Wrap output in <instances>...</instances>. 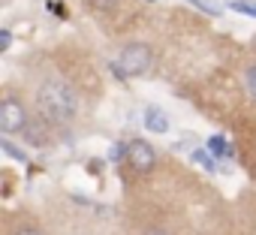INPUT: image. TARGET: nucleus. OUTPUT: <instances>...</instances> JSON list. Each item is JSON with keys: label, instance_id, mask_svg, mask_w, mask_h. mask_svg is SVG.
I'll list each match as a JSON object with an SVG mask.
<instances>
[{"label": "nucleus", "instance_id": "1", "mask_svg": "<svg viewBox=\"0 0 256 235\" xmlns=\"http://www.w3.org/2000/svg\"><path fill=\"white\" fill-rule=\"evenodd\" d=\"M36 106L48 124H70L78 108V96L66 82H46L36 90Z\"/></svg>", "mask_w": 256, "mask_h": 235}, {"label": "nucleus", "instance_id": "2", "mask_svg": "<svg viewBox=\"0 0 256 235\" xmlns=\"http://www.w3.org/2000/svg\"><path fill=\"white\" fill-rule=\"evenodd\" d=\"M114 70L120 76H145L151 70V48L145 42H130L120 52V60Z\"/></svg>", "mask_w": 256, "mask_h": 235}, {"label": "nucleus", "instance_id": "3", "mask_svg": "<svg viewBox=\"0 0 256 235\" xmlns=\"http://www.w3.org/2000/svg\"><path fill=\"white\" fill-rule=\"evenodd\" d=\"M28 127V112L18 100H4L0 102V130L4 133H18Z\"/></svg>", "mask_w": 256, "mask_h": 235}, {"label": "nucleus", "instance_id": "4", "mask_svg": "<svg viewBox=\"0 0 256 235\" xmlns=\"http://www.w3.org/2000/svg\"><path fill=\"white\" fill-rule=\"evenodd\" d=\"M126 163H130L136 172H151L154 163H157V154H154V148L145 139H133L130 145H126Z\"/></svg>", "mask_w": 256, "mask_h": 235}, {"label": "nucleus", "instance_id": "5", "mask_svg": "<svg viewBox=\"0 0 256 235\" xmlns=\"http://www.w3.org/2000/svg\"><path fill=\"white\" fill-rule=\"evenodd\" d=\"M145 127H148L151 133H166V130H169L166 112H160L157 106H148V108H145Z\"/></svg>", "mask_w": 256, "mask_h": 235}, {"label": "nucleus", "instance_id": "6", "mask_svg": "<svg viewBox=\"0 0 256 235\" xmlns=\"http://www.w3.org/2000/svg\"><path fill=\"white\" fill-rule=\"evenodd\" d=\"M229 10H232V12H241V16H247V18H256V0H232Z\"/></svg>", "mask_w": 256, "mask_h": 235}, {"label": "nucleus", "instance_id": "7", "mask_svg": "<svg viewBox=\"0 0 256 235\" xmlns=\"http://www.w3.org/2000/svg\"><path fill=\"white\" fill-rule=\"evenodd\" d=\"M208 148H211L217 157H229V154H232V148L226 145V139H223V136H211V139H208Z\"/></svg>", "mask_w": 256, "mask_h": 235}, {"label": "nucleus", "instance_id": "8", "mask_svg": "<svg viewBox=\"0 0 256 235\" xmlns=\"http://www.w3.org/2000/svg\"><path fill=\"white\" fill-rule=\"evenodd\" d=\"M193 6H199L202 12H208V16H220V4H208V0H190Z\"/></svg>", "mask_w": 256, "mask_h": 235}, {"label": "nucleus", "instance_id": "9", "mask_svg": "<svg viewBox=\"0 0 256 235\" xmlns=\"http://www.w3.org/2000/svg\"><path fill=\"white\" fill-rule=\"evenodd\" d=\"M193 160H196L202 169H214V160L208 157V151H193Z\"/></svg>", "mask_w": 256, "mask_h": 235}, {"label": "nucleus", "instance_id": "10", "mask_svg": "<svg viewBox=\"0 0 256 235\" xmlns=\"http://www.w3.org/2000/svg\"><path fill=\"white\" fill-rule=\"evenodd\" d=\"M0 148H4V151H6L10 157H16V160H24V151H18V148H16L12 142H6V139H4V142H0Z\"/></svg>", "mask_w": 256, "mask_h": 235}, {"label": "nucleus", "instance_id": "11", "mask_svg": "<svg viewBox=\"0 0 256 235\" xmlns=\"http://www.w3.org/2000/svg\"><path fill=\"white\" fill-rule=\"evenodd\" d=\"M247 90H250V96L256 100V66L247 72Z\"/></svg>", "mask_w": 256, "mask_h": 235}, {"label": "nucleus", "instance_id": "12", "mask_svg": "<svg viewBox=\"0 0 256 235\" xmlns=\"http://www.w3.org/2000/svg\"><path fill=\"white\" fill-rule=\"evenodd\" d=\"M120 157H126V148H120V145H112V151H108V160H120Z\"/></svg>", "mask_w": 256, "mask_h": 235}, {"label": "nucleus", "instance_id": "13", "mask_svg": "<svg viewBox=\"0 0 256 235\" xmlns=\"http://www.w3.org/2000/svg\"><path fill=\"white\" fill-rule=\"evenodd\" d=\"M10 42H12V34H10V30H0V52H6Z\"/></svg>", "mask_w": 256, "mask_h": 235}, {"label": "nucleus", "instance_id": "14", "mask_svg": "<svg viewBox=\"0 0 256 235\" xmlns=\"http://www.w3.org/2000/svg\"><path fill=\"white\" fill-rule=\"evenodd\" d=\"M118 4V0H90V6H96V10H112Z\"/></svg>", "mask_w": 256, "mask_h": 235}, {"label": "nucleus", "instance_id": "15", "mask_svg": "<svg viewBox=\"0 0 256 235\" xmlns=\"http://www.w3.org/2000/svg\"><path fill=\"white\" fill-rule=\"evenodd\" d=\"M16 235H40L36 229H22V232H16Z\"/></svg>", "mask_w": 256, "mask_h": 235}, {"label": "nucleus", "instance_id": "16", "mask_svg": "<svg viewBox=\"0 0 256 235\" xmlns=\"http://www.w3.org/2000/svg\"><path fill=\"white\" fill-rule=\"evenodd\" d=\"M145 235H169V232H163V229H151V232H145Z\"/></svg>", "mask_w": 256, "mask_h": 235}, {"label": "nucleus", "instance_id": "17", "mask_svg": "<svg viewBox=\"0 0 256 235\" xmlns=\"http://www.w3.org/2000/svg\"><path fill=\"white\" fill-rule=\"evenodd\" d=\"M253 48H256V36H253Z\"/></svg>", "mask_w": 256, "mask_h": 235}]
</instances>
